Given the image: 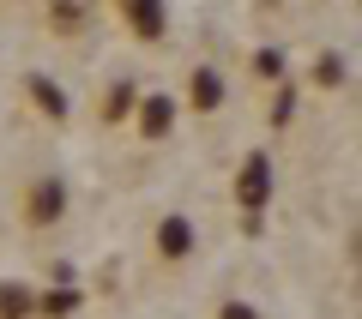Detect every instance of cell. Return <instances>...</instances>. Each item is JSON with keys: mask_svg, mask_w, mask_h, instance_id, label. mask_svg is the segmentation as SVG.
Instances as JSON below:
<instances>
[{"mask_svg": "<svg viewBox=\"0 0 362 319\" xmlns=\"http://www.w3.org/2000/svg\"><path fill=\"white\" fill-rule=\"evenodd\" d=\"M266 199H272V157H266V151H247L242 169H235V205H242L247 217L259 223Z\"/></svg>", "mask_w": 362, "mask_h": 319, "instance_id": "1", "label": "cell"}, {"mask_svg": "<svg viewBox=\"0 0 362 319\" xmlns=\"http://www.w3.org/2000/svg\"><path fill=\"white\" fill-rule=\"evenodd\" d=\"M133 121H139L145 139H169V127H175V97H163V90H145V97L133 102Z\"/></svg>", "mask_w": 362, "mask_h": 319, "instance_id": "2", "label": "cell"}, {"mask_svg": "<svg viewBox=\"0 0 362 319\" xmlns=\"http://www.w3.org/2000/svg\"><path fill=\"white\" fill-rule=\"evenodd\" d=\"M121 13H127V25L139 30L145 42H157L169 30V13H163V0H121Z\"/></svg>", "mask_w": 362, "mask_h": 319, "instance_id": "3", "label": "cell"}, {"mask_svg": "<svg viewBox=\"0 0 362 319\" xmlns=\"http://www.w3.org/2000/svg\"><path fill=\"white\" fill-rule=\"evenodd\" d=\"M157 253L163 259H187L194 253V223L187 217H163L157 223Z\"/></svg>", "mask_w": 362, "mask_h": 319, "instance_id": "4", "label": "cell"}, {"mask_svg": "<svg viewBox=\"0 0 362 319\" xmlns=\"http://www.w3.org/2000/svg\"><path fill=\"white\" fill-rule=\"evenodd\" d=\"M25 211H30V223H54V217L66 211V187H61V181H37Z\"/></svg>", "mask_w": 362, "mask_h": 319, "instance_id": "5", "label": "cell"}, {"mask_svg": "<svg viewBox=\"0 0 362 319\" xmlns=\"http://www.w3.org/2000/svg\"><path fill=\"white\" fill-rule=\"evenodd\" d=\"M25 90H30V102H37V109H42V115H49V121H66V90L54 85V78L30 73V78H25Z\"/></svg>", "mask_w": 362, "mask_h": 319, "instance_id": "6", "label": "cell"}, {"mask_svg": "<svg viewBox=\"0 0 362 319\" xmlns=\"http://www.w3.org/2000/svg\"><path fill=\"white\" fill-rule=\"evenodd\" d=\"M187 97H194V109H223V78L211 73V66H194V78H187Z\"/></svg>", "mask_w": 362, "mask_h": 319, "instance_id": "7", "label": "cell"}, {"mask_svg": "<svg viewBox=\"0 0 362 319\" xmlns=\"http://www.w3.org/2000/svg\"><path fill=\"white\" fill-rule=\"evenodd\" d=\"M90 0H49V30H61V37H73L78 25H85Z\"/></svg>", "mask_w": 362, "mask_h": 319, "instance_id": "8", "label": "cell"}, {"mask_svg": "<svg viewBox=\"0 0 362 319\" xmlns=\"http://www.w3.org/2000/svg\"><path fill=\"white\" fill-rule=\"evenodd\" d=\"M37 313V295L25 283H0V319H30Z\"/></svg>", "mask_w": 362, "mask_h": 319, "instance_id": "9", "label": "cell"}, {"mask_svg": "<svg viewBox=\"0 0 362 319\" xmlns=\"http://www.w3.org/2000/svg\"><path fill=\"white\" fill-rule=\"evenodd\" d=\"M37 313L42 319H66V313H78V289H49V295H37Z\"/></svg>", "mask_w": 362, "mask_h": 319, "instance_id": "10", "label": "cell"}, {"mask_svg": "<svg viewBox=\"0 0 362 319\" xmlns=\"http://www.w3.org/2000/svg\"><path fill=\"white\" fill-rule=\"evenodd\" d=\"M133 102H139V90L121 78V85L109 90V102H103V121H127V115H133Z\"/></svg>", "mask_w": 362, "mask_h": 319, "instance_id": "11", "label": "cell"}, {"mask_svg": "<svg viewBox=\"0 0 362 319\" xmlns=\"http://www.w3.org/2000/svg\"><path fill=\"white\" fill-rule=\"evenodd\" d=\"M254 73H259V78H284V73H290L284 49H259V54H254Z\"/></svg>", "mask_w": 362, "mask_h": 319, "instance_id": "12", "label": "cell"}, {"mask_svg": "<svg viewBox=\"0 0 362 319\" xmlns=\"http://www.w3.org/2000/svg\"><path fill=\"white\" fill-rule=\"evenodd\" d=\"M290 121H296V85H284L272 102V127H290Z\"/></svg>", "mask_w": 362, "mask_h": 319, "instance_id": "13", "label": "cell"}, {"mask_svg": "<svg viewBox=\"0 0 362 319\" xmlns=\"http://www.w3.org/2000/svg\"><path fill=\"white\" fill-rule=\"evenodd\" d=\"M314 78H320V85H344V61H338V54H320V61H314Z\"/></svg>", "mask_w": 362, "mask_h": 319, "instance_id": "14", "label": "cell"}, {"mask_svg": "<svg viewBox=\"0 0 362 319\" xmlns=\"http://www.w3.org/2000/svg\"><path fill=\"white\" fill-rule=\"evenodd\" d=\"M218 319H259V313H254L247 301H223V307H218Z\"/></svg>", "mask_w": 362, "mask_h": 319, "instance_id": "15", "label": "cell"}]
</instances>
